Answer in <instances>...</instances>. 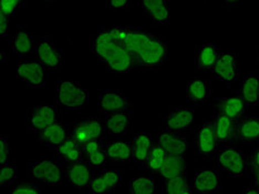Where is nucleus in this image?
Instances as JSON below:
<instances>
[{
	"label": "nucleus",
	"instance_id": "obj_10",
	"mask_svg": "<svg viewBox=\"0 0 259 194\" xmlns=\"http://www.w3.org/2000/svg\"><path fill=\"white\" fill-rule=\"evenodd\" d=\"M196 153L204 159H215L220 144L217 142L213 125L208 121H204L198 125L194 136Z\"/></svg>",
	"mask_w": 259,
	"mask_h": 194
},
{
	"label": "nucleus",
	"instance_id": "obj_11",
	"mask_svg": "<svg viewBox=\"0 0 259 194\" xmlns=\"http://www.w3.org/2000/svg\"><path fill=\"white\" fill-rule=\"evenodd\" d=\"M124 173L120 169H105L94 176L88 194H110L122 185Z\"/></svg>",
	"mask_w": 259,
	"mask_h": 194
},
{
	"label": "nucleus",
	"instance_id": "obj_35",
	"mask_svg": "<svg viewBox=\"0 0 259 194\" xmlns=\"http://www.w3.org/2000/svg\"><path fill=\"white\" fill-rule=\"evenodd\" d=\"M164 194H196L186 175L161 182Z\"/></svg>",
	"mask_w": 259,
	"mask_h": 194
},
{
	"label": "nucleus",
	"instance_id": "obj_23",
	"mask_svg": "<svg viewBox=\"0 0 259 194\" xmlns=\"http://www.w3.org/2000/svg\"><path fill=\"white\" fill-rule=\"evenodd\" d=\"M220 55V47L214 43L196 46L195 68L198 70H205V71L213 70Z\"/></svg>",
	"mask_w": 259,
	"mask_h": 194
},
{
	"label": "nucleus",
	"instance_id": "obj_18",
	"mask_svg": "<svg viewBox=\"0 0 259 194\" xmlns=\"http://www.w3.org/2000/svg\"><path fill=\"white\" fill-rule=\"evenodd\" d=\"M157 143L168 156L185 157L188 150V140L185 133L163 131L158 134Z\"/></svg>",
	"mask_w": 259,
	"mask_h": 194
},
{
	"label": "nucleus",
	"instance_id": "obj_30",
	"mask_svg": "<svg viewBox=\"0 0 259 194\" xmlns=\"http://www.w3.org/2000/svg\"><path fill=\"white\" fill-rule=\"evenodd\" d=\"M104 123L107 132L120 136V134H124L131 130L133 120L127 112H117L105 117Z\"/></svg>",
	"mask_w": 259,
	"mask_h": 194
},
{
	"label": "nucleus",
	"instance_id": "obj_38",
	"mask_svg": "<svg viewBox=\"0 0 259 194\" xmlns=\"http://www.w3.org/2000/svg\"><path fill=\"white\" fill-rule=\"evenodd\" d=\"M11 148L9 141V133H2L0 136V166L10 162Z\"/></svg>",
	"mask_w": 259,
	"mask_h": 194
},
{
	"label": "nucleus",
	"instance_id": "obj_21",
	"mask_svg": "<svg viewBox=\"0 0 259 194\" xmlns=\"http://www.w3.org/2000/svg\"><path fill=\"white\" fill-rule=\"evenodd\" d=\"M142 11L154 27L166 25L169 20V9L165 0H145L142 3Z\"/></svg>",
	"mask_w": 259,
	"mask_h": 194
},
{
	"label": "nucleus",
	"instance_id": "obj_24",
	"mask_svg": "<svg viewBox=\"0 0 259 194\" xmlns=\"http://www.w3.org/2000/svg\"><path fill=\"white\" fill-rule=\"evenodd\" d=\"M236 139L238 142L259 141V117L246 114L237 121Z\"/></svg>",
	"mask_w": 259,
	"mask_h": 194
},
{
	"label": "nucleus",
	"instance_id": "obj_34",
	"mask_svg": "<svg viewBox=\"0 0 259 194\" xmlns=\"http://www.w3.org/2000/svg\"><path fill=\"white\" fill-rule=\"evenodd\" d=\"M160 183L153 176H140L132 181L128 194H157Z\"/></svg>",
	"mask_w": 259,
	"mask_h": 194
},
{
	"label": "nucleus",
	"instance_id": "obj_9",
	"mask_svg": "<svg viewBox=\"0 0 259 194\" xmlns=\"http://www.w3.org/2000/svg\"><path fill=\"white\" fill-rule=\"evenodd\" d=\"M36 46H34V54L39 63L48 70H58L61 68L62 57L57 45L48 34H41L34 37Z\"/></svg>",
	"mask_w": 259,
	"mask_h": 194
},
{
	"label": "nucleus",
	"instance_id": "obj_6",
	"mask_svg": "<svg viewBox=\"0 0 259 194\" xmlns=\"http://www.w3.org/2000/svg\"><path fill=\"white\" fill-rule=\"evenodd\" d=\"M105 132H107V129H105L104 118L98 115L80 118L75 120L70 128L71 137L81 145L91 140L102 141Z\"/></svg>",
	"mask_w": 259,
	"mask_h": 194
},
{
	"label": "nucleus",
	"instance_id": "obj_27",
	"mask_svg": "<svg viewBox=\"0 0 259 194\" xmlns=\"http://www.w3.org/2000/svg\"><path fill=\"white\" fill-rule=\"evenodd\" d=\"M240 96L247 107L259 104V74L256 72L247 73L240 82Z\"/></svg>",
	"mask_w": 259,
	"mask_h": 194
},
{
	"label": "nucleus",
	"instance_id": "obj_39",
	"mask_svg": "<svg viewBox=\"0 0 259 194\" xmlns=\"http://www.w3.org/2000/svg\"><path fill=\"white\" fill-rule=\"evenodd\" d=\"M25 4L20 0H3L0 3V14H4L7 17H13L16 15L17 11Z\"/></svg>",
	"mask_w": 259,
	"mask_h": 194
},
{
	"label": "nucleus",
	"instance_id": "obj_3",
	"mask_svg": "<svg viewBox=\"0 0 259 194\" xmlns=\"http://www.w3.org/2000/svg\"><path fill=\"white\" fill-rule=\"evenodd\" d=\"M55 86V103L60 108L70 110L84 107L89 100V91L82 87L79 82L58 79Z\"/></svg>",
	"mask_w": 259,
	"mask_h": 194
},
{
	"label": "nucleus",
	"instance_id": "obj_37",
	"mask_svg": "<svg viewBox=\"0 0 259 194\" xmlns=\"http://www.w3.org/2000/svg\"><path fill=\"white\" fill-rule=\"evenodd\" d=\"M9 194H44V191L37 183L22 181L14 184Z\"/></svg>",
	"mask_w": 259,
	"mask_h": 194
},
{
	"label": "nucleus",
	"instance_id": "obj_42",
	"mask_svg": "<svg viewBox=\"0 0 259 194\" xmlns=\"http://www.w3.org/2000/svg\"><path fill=\"white\" fill-rule=\"evenodd\" d=\"M248 159L250 170H259V145L256 146Z\"/></svg>",
	"mask_w": 259,
	"mask_h": 194
},
{
	"label": "nucleus",
	"instance_id": "obj_33",
	"mask_svg": "<svg viewBox=\"0 0 259 194\" xmlns=\"http://www.w3.org/2000/svg\"><path fill=\"white\" fill-rule=\"evenodd\" d=\"M167 153L157 142L153 143L148 159L145 161V168L152 175H157L165 163Z\"/></svg>",
	"mask_w": 259,
	"mask_h": 194
},
{
	"label": "nucleus",
	"instance_id": "obj_14",
	"mask_svg": "<svg viewBox=\"0 0 259 194\" xmlns=\"http://www.w3.org/2000/svg\"><path fill=\"white\" fill-rule=\"evenodd\" d=\"M213 108L215 113H221L229 119L238 121L246 115L247 104L240 93H233L227 97H220L214 99Z\"/></svg>",
	"mask_w": 259,
	"mask_h": 194
},
{
	"label": "nucleus",
	"instance_id": "obj_4",
	"mask_svg": "<svg viewBox=\"0 0 259 194\" xmlns=\"http://www.w3.org/2000/svg\"><path fill=\"white\" fill-rule=\"evenodd\" d=\"M215 160L224 173L234 178H244L250 173L248 157L235 145L220 146Z\"/></svg>",
	"mask_w": 259,
	"mask_h": 194
},
{
	"label": "nucleus",
	"instance_id": "obj_16",
	"mask_svg": "<svg viewBox=\"0 0 259 194\" xmlns=\"http://www.w3.org/2000/svg\"><path fill=\"white\" fill-rule=\"evenodd\" d=\"M66 182L73 189L82 190L89 187L94 178L93 168L85 161L66 164Z\"/></svg>",
	"mask_w": 259,
	"mask_h": 194
},
{
	"label": "nucleus",
	"instance_id": "obj_25",
	"mask_svg": "<svg viewBox=\"0 0 259 194\" xmlns=\"http://www.w3.org/2000/svg\"><path fill=\"white\" fill-rule=\"evenodd\" d=\"M54 158L55 160L66 164L83 161L82 146L72 137H70L62 144L54 149Z\"/></svg>",
	"mask_w": 259,
	"mask_h": 194
},
{
	"label": "nucleus",
	"instance_id": "obj_7",
	"mask_svg": "<svg viewBox=\"0 0 259 194\" xmlns=\"http://www.w3.org/2000/svg\"><path fill=\"white\" fill-rule=\"evenodd\" d=\"M60 107L42 103L38 107L28 111L27 115V130L32 133H39L48 127L55 125L61 119Z\"/></svg>",
	"mask_w": 259,
	"mask_h": 194
},
{
	"label": "nucleus",
	"instance_id": "obj_29",
	"mask_svg": "<svg viewBox=\"0 0 259 194\" xmlns=\"http://www.w3.org/2000/svg\"><path fill=\"white\" fill-rule=\"evenodd\" d=\"M108 159L114 162H128L134 159L132 144L126 141L116 140L104 144Z\"/></svg>",
	"mask_w": 259,
	"mask_h": 194
},
{
	"label": "nucleus",
	"instance_id": "obj_40",
	"mask_svg": "<svg viewBox=\"0 0 259 194\" xmlns=\"http://www.w3.org/2000/svg\"><path fill=\"white\" fill-rule=\"evenodd\" d=\"M131 4V0H110L107 2V7L108 9H126Z\"/></svg>",
	"mask_w": 259,
	"mask_h": 194
},
{
	"label": "nucleus",
	"instance_id": "obj_36",
	"mask_svg": "<svg viewBox=\"0 0 259 194\" xmlns=\"http://www.w3.org/2000/svg\"><path fill=\"white\" fill-rule=\"evenodd\" d=\"M18 176V166L13 161L0 166V185L9 186L15 183Z\"/></svg>",
	"mask_w": 259,
	"mask_h": 194
},
{
	"label": "nucleus",
	"instance_id": "obj_13",
	"mask_svg": "<svg viewBox=\"0 0 259 194\" xmlns=\"http://www.w3.org/2000/svg\"><path fill=\"white\" fill-rule=\"evenodd\" d=\"M214 77L224 85H232L238 79L239 75V58L233 52L221 54L211 70Z\"/></svg>",
	"mask_w": 259,
	"mask_h": 194
},
{
	"label": "nucleus",
	"instance_id": "obj_31",
	"mask_svg": "<svg viewBox=\"0 0 259 194\" xmlns=\"http://www.w3.org/2000/svg\"><path fill=\"white\" fill-rule=\"evenodd\" d=\"M36 40L26 28H19L14 34L11 41V49L17 55L27 56L34 52Z\"/></svg>",
	"mask_w": 259,
	"mask_h": 194
},
{
	"label": "nucleus",
	"instance_id": "obj_28",
	"mask_svg": "<svg viewBox=\"0 0 259 194\" xmlns=\"http://www.w3.org/2000/svg\"><path fill=\"white\" fill-rule=\"evenodd\" d=\"M182 175H186V161L184 157L167 154L165 163L156 176H158V181L163 182Z\"/></svg>",
	"mask_w": 259,
	"mask_h": 194
},
{
	"label": "nucleus",
	"instance_id": "obj_20",
	"mask_svg": "<svg viewBox=\"0 0 259 194\" xmlns=\"http://www.w3.org/2000/svg\"><path fill=\"white\" fill-rule=\"evenodd\" d=\"M70 137H71L70 128L64 125L61 119L56 122L55 125H52L41 132L37 133V139L40 142H44L48 148L52 150L62 144Z\"/></svg>",
	"mask_w": 259,
	"mask_h": 194
},
{
	"label": "nucleus",
	"instance_id": "obj_15",
	"mask_svg": "<svg viewBox=\"0 0 259 194\" xmlns=\"http://www.w3.org/2000/svg\"><path fill=\"white\" fill-rule=\"evenodd\" d=\"M191 183L196 194H215L221 189L222 178L216 169L205 168L195 172Z\"/></svg>",
	"mask_w": 259,
	"mask_h": 194
},
{
	"label": "nucleus",
	"instance_id": "obj_22",
	"mask_svg": "<svg viewBox=\"0 0 259 194\" xmlns=\"http://www.w3.org/2000/svg\"><path fill=\"white\" fill-rule=\"evenodd\" d=\"M18 75L21 81L33 89L42 88L45 85V68L39 62H19Z\"/></svg>",
	"mask_w": 259,
	"mask_h": 194
},
{
	"label": "nucleus",
	"instance_id": "obj_32",
	"mask_svg": "<svg viewBox=\"0 0 259 194\" xmlns=\"http://www.w3.org/2000/svg\"><path fill=\"white\" fill-rule=\"evenodd\" d=\"M132 148H133V160L140 163H145L146 159L150 153V150L153 145L152 137L149 133L140 132L132 138Z\"/></svg>",
	"mask_w": 259,
	"mask_h": 194
},
{
	"label": "nucleus",
	"instance_id": "obj_1",
	"mask_svg": "<svg viewBox=\"0 0 259 194\" xmlns=\"http://www.w3.org/2000/svg\"><path fill=\"white\" fill-rule=\"evenodd\" d=\"M124 47L137 68L151 71L161 68L168 59L166 40L146 29L130 26L99 28Z\"/></svg>",
	"mask_w": 259,
	"mask_h": 194
},
{
	"label": "nucleus",
	"instance_id": "obj_8",
	"mask_svg": "<svg viewBox=\"0 0 259 194\" xmlns=\"http://www.w3.org/2000/svg\"><path fill=\"white\" fill-rule=\"evenodd\" d=\"M195 109L192 107L169 108L163 118L164 131L186 133L195 126Z\"/></svg>",
	"mask_w": 259,
	"mask_h": 194
},
{
	"label": "nucleus",
	"instance_id": "obj_19",
	"mask_svg": "<svg viewBox=\"0 0 259 194\" xmlns=\"http://www.w3.org/2000/svg\"><path fill=\"white\" fill-rule=\"evenodd\" d=\"M81 146L82 153H83V161L89 164L91 168L99 170V171L105 170L109 159L101 141H87Z\"/></svg>",
	"mask_w": 259,
	"mask_h": 194
},
{
	"label": "nucleus",
	"instance_id": "obj_44",
	"mask_svg": "<svg viewBox=\"0 0 259 194\" xmlns=\"http://www.w3.org/2000/svg\"><path fill=\"white\" fill-rule=\"evenodd\" d=\"M252 185L259 190V170H250Z\"/></svg>",
	"mask_w": 259,
	"mask_h": 194
},
{
	"label": "nucleus",
	"instance_id": "obj_43",
	"mask_svg": "<svg viewBox=\"0 0 259 194\" xmlns=\"http://www.w3.org/2000/svg\"><path fill=\"white\" fill-rule=\"evenodd\" d=\"M240 194H259V190L254 185H249V186L241 187Z\"/></svg>",
	"mask_w": 259,
	"mask_h": 194
},
{
	"label": "nucleus",
	"instance_id": "obj_45",
	"mask_svg": "<svg viewBox=\"0 0 259 194\" xmlns=\"http://www.w3.org/2000/svg\"><path fill=\"white\" fill-rule=\"evenodd\" d=\"M258 59H259V51H258Z\"/></svg>",
	"mask_w": 259,
	"mask_h": 194
},
{
	"label": "nucleus",
	"instance_id": "obj_12",
	"mask_svg": "<svg viewBox=\"0 0 259 194\" xmlns=\"http://www.w3.org/2000/svg\"><path fill=\"white\" fill-rule=\"evenodd\" d=\"M98 105L100 111L107 115L127 112L131 107L126 95L121 89H103L99 91Z\"/></svg>",
	"mask_w": 259,
	"mask_h": 194
},
{
	"label": "nucleus",
	"instance_id": "obj_26",
	"mask_svg": "<svg viewBox=\"0 0 259 194\" xmlns=\"http://www.w3.org/2000/svg\"><path fill=\"white\" fill-rule=\"evenodd\" d=\"M186 96L193 103L202 104L211 96L210 82L202 78H193L186 82Z\"/></svg>",
	"mask_w": 259,
	"mask_h": 194
},
{
	"label": "nucleus",
	"instance_id": "obj_5",
	"mask_svg": "<svg viewBox=\"0 0 259 194\" xmlns=\"http://www.w3.org/2000/svg\"><path fill=\"white\" fill-rule=\"evenodd\" d=\"M28 176L34 182L45 185H62L66 181V172L62 164L57 160L28 161Z\"/></svg>",
	"mask_w": 259,
	"mask_h": 194
},
{
	"label": "nucleus",
	"instance_id": "obj_17",
	"mask_svg": "<svg viewBox=\"0 0 259 194\" xmlns=\"http://www.w3.org/2000/svg\"><path fill=\"white\" fill-rule=\"evenodd\" d=\"M215 136L220 146L234 145L236 142V125L237 121L229 119L221 113H214V121L211 122Z\"/></svg>",
	"mask_w": 259,
	"mask_h": 194
},
{
	"label": "nucleus",
	"instance_id": "obj_41",
	"mask_svg": "<svg viewBox=\"0 0 259 194\" xmlns=\"http://www.w3.org/2000/svg\"><path fill=\"white\" fill-rule=\"evenodd\" d=\"M0 33L2 36H8L9 34V17L0 14Z\"/></svg>",
	"mask_w": 259,
	"mask_h": 194
},
{
	"label": "nucleus",
	"instance_id": "obj_2",
	"mask_svg": "<svg viewBox=\"0 0 259 194\" xmlns=\"http://www.w3.org/2000/svg\"><path fill=\"white\" fill-rule=\"evenodd\" d=\"M89 50L109 71L117 75L130 73L137 68L124 47L100 29L96 33L90 34Z\"/></svg>",
	"mask_w": 259,
	"mask_h": 194
}]
</instances>
